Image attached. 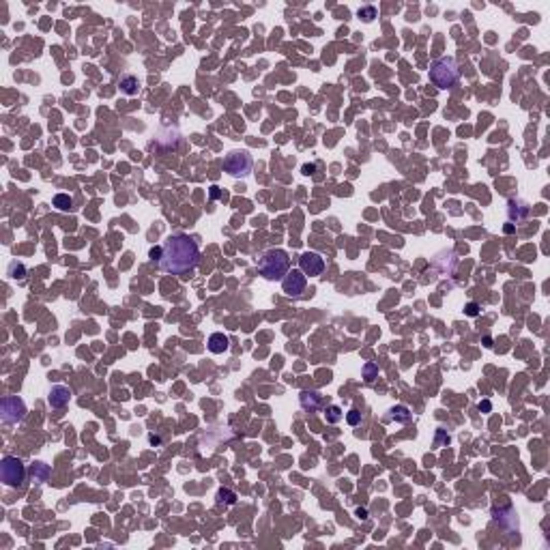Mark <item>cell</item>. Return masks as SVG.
Returning <instances> with one entry per match:
<instances>
[{"label": "cell", "instance_id": "cell-4", "mask_svg": "<svg viewBox=\"0 0 550 550\" xmlns=\"http://www.w3.org/2000/svg\"><path fill=\"white\" fill-rule=\"evenodd\" d=\"M0 477L9 488H17L24 484L26 477V466L19 458L15 456H4L2 462H0Z\"/></svg>", "mask_w": 550, "mask_h": 550}, {"label": "cell", "instance_id": "cell-2", "mask_svg": "<svg viewBox=\"0 0 550 550\" xmlns=\"http://www.w3.org/2000/svg\"><path fill=\"white\" fill-rule=\"evenodd\" d=\"M288 267H290V258L284 249H269L258 260V271L267 280H282L288 273Z\"/></svg>", "mask_w": 550, "mask_h": 550}, {"label": "cell", "instance_id": "cell-15", "mask_svg": "<svg viewBox=\"0 0 550 550\" xmlns=\"http://www.w3.org/2000/svg\"><path fill=\"white\" fill-rule=\"evenodd\" d=\"M118 88H120V91H123L125 95H129V97H133V95H138V88H140V86H138V78H135V76H129V73H127V76L120 78Z\"/></svg>", "mask_w": 550, "mask_h": 550}, {"label": "cell", "instance_id": "cell-27", "mask_svg": "<svg viewBox=\"0 0 550 550\" xmlns=\"http://www.w3.org/2000/svg\"><path fill=\"white\" fill-rule=\"evenodd\" d=\"M490 409H492V406H490V402H488V400H486V402H479V411H484V413H488V411H490Z\"/></svg>", "mask_w": 550, "mask_h": 550}, {"label": "cell", "instance_id": "cell-13", "mask_svg": "<svg viewBox=\"0 0 550 550\" xmlns=\"http://www.w3.org/2000/svg\"><path fill=\"white\" fill-rule=\"evenodd\" d=\"M50 473H52V468L47 466L45 462H35V464L30 466V477H32L35 484H43V481H47Z\"/></svg>", "mask_w": 550, "mask_h": 550}, {"label": "cell", "instance_id": "cell-21", "mask_svg": "<svg viewBox=\"0 0 550 550\" xmlns=\"http://www.w3.org/2000/svg\"><path fill=\"white\" fill-rule=\"evenodd\" d=\"M357 15L363 19V22H372V19L376 17V6H361V9L357 11Z\"/></svg>", "mask_w": 550, "mask_h": 550}, {"label": "cell", "instance_id": "cell-19", "mask_svg": "<svg viewBox=\"0 0 550 550\" xmlns=\"http://www.w3.org/2000/svg\"><path fill=\"white\" fill-rule=\"evenodd\" d=\"M9 275L13 277V280H24L26 277V267L22 262H11L9 264Z\"/></svg>", "mask_w": 550, "mask_h": 550}, {"label": "cell", "instance_id": "cell-30", "mask_svg": "<svg viewBox=\"0 0 550 550\" xmlns=\"http://www.w3.org/2000/svg\"><path fill=\"white\" fill-rule=\"evenodd\" d=\"M148 440H151L153 445H159V443H161V439H159V437H155V434H151V437H148Z\"/></svg>", "mask_w": 550, "mask_h": 550}, {"label": "cell", "instance_id": "cell-18", "mask_svg": "<svg viewBox=\"0 0 550 550\" xmlns=\"http://www.w3.org/2000/svg\"><path fill=\"white\" fill-rule=\"evenodd\" d=\"M361 372H363V378H365V381H368V383H374L376 378H378V365H376V363H372V361H370V363H365Z\"/></svg>", "mask_w": 550, "mask_h": 550}, {"label": "cell", "instance_id": "cell-12", "mask_svg": "<svg viewBox=\"0 0 550 550\" xmlns=\"http://www.w3.org/2000/svg\"><path fill=\"white\" fill-rule=\"evenodd\" d=\"M230 348V339L223 335V333H211V337H209V350L215 352V355H221V352H226Z\"/></svg>", "mask_w": 550, "mask_h": 550}, {"label": "cell", "instance_id": "cell-6", "mask_svg": "<svg viewBox=\"0 0 550 550\" xmlns=\"http://www.w3.org/2000/svg\"><path fill=\"white\" fill-rule=\"evenodd\" d=\"M0 415H2L4 424H17L26 417V404L22 398L17 396H6L0 402Z\"/></svg>", "mask_w": 550, "mask_h": 550}, {"label": "cell", "instance_id": "cell-17", "mask_svg": "<svg viewBox=\"0 0 550 550\" xmlns=\"http://www.w3.org/2000/svg\"><path fill=\"white\" fill-rule=\"evenodd\" d=\"M217 501H220V503H226V505H234L236 494L230 490V488H220V490H217Z\"/></svg>", "mask_w": 550, "mask_h": 550}, {"label": "cell", "instance_id": "cell-10", "mask_svg": "<svg viewBox=\"0 0 550 550\" xmlns=\"http://www.w3.org/2000/svg\"><path fill=\"white\" fill-rule=\"evenodd\" d=\"M529 205L527 202H522V200H509L507 202V217L512 221H522V220H527L529 217Z\"/></svg>", "mask_w": 550, "mask_h": 550}, {"label": "cell", "instance_id": "cell-20", "mask_svg": "<svg viewBox=\"0 0 550 550\" xmlns=\"http://www.w3.org/2000/svg\"><path fill=\"white\" fill-rule=\"evenodd\" d=\"M325 415H327V422H329V424H337L339 419L344 417V413H342V409H339V406L333 404V406H329V409L325 411Z\"/></svg>", "mask_w": 550, "mask_h": 550}, {"label": "cell", "instance_id": "cell-25", "mask_svg": "<svg viewBox=\"0 0 550 550\" xmlns=\"http://www.w3.org/2000/svg\"><path fill=\"white\" fill-rule=\"evenodd\" d=\"M161 254H164V247H153L151 249V258H153V260H161Z\"/></svg>", "mask_w": 550, "mask_h": 550}, {"label": "cell", "instance_id": "cell-16", "mask_svg": "<svg viewBox=\"0 0 550 550\" xmlns=\"http://www.w3.org/2000/svg\"><path fill=\"white\" fill-rule=\"evenodd\" d=\"M54 207H56L58 211H71V207H73L71 196L69 194H56L54 196Z\"/></svg>", "mask_w": 550, "mask_h": 550}, {"label": "cell", "instance_id": "cell-8", "mask_svg": "<svg viewBox=\"0 0 550 550\" xmlns=\"http://www.w3.org/2000/svg\"><path fill=\"white\" fill-rule=\"evenodd\" d=\"M299 269H301L305 275L316 277L325 271V258L316 252H303L301 258H299Z\"/></svg>", "mask_w": 550, "mask_h": 550}, {"label": "cell", "instance_id": "cell-1", "mask_svg": "<svg viewBox=\"0 0 550 550\" xmlns=\"http://www.w3.org/2000/svg\"><path fill=\"white\" fill-rule=\"evenodd\" d=\"M164 254H161V269L172 275L192 273L196 264L200 262V247L189 234H172L164 243Z\"/></svg>", "mask_w": 550, "mask_h": 550}, {"label": "cell", "instance_id": "cell-3", "mask_svg": "<svg viewBox=\"0 0 550 550\" xmlns=\"http://www.w3.org/2000/svg\"><path fill=\"white\" fill-rule=\"evenodd\" d=\"M458 78H460V73H458V67L456 63H453V58H437L432 63L430 67V82L434 86H439V88H451L453 84L458 82Z\"/></svg>", "mask_w": 550, "mask_h": 550}, {"label": "cell", "instance_id": "cell-29", "mask_svg": "<svg viewBox=\"0 0 550 550\" xmlns=\"http://www.w3.org/2000/svg\"><path fill=\"white\" fill-rule=\"evenodd\" d=\"M220 198V187H211V200Z\"/></svg>", "mask_w": 550, "mask_h": 550}, {"label": "cell", "instance_id": "cell-7", "mask_svg": "<svg viewBox=\"0 0 550 550\" xmlns=\"http://www.w3.org/2000/svg\"><path fill=\"white\" fill-rule=\"evenodd\" d=\"M282 288L288 297H299L305 290V273L301 269H293L282 277Z\"/></svg>", "mask_w": 550, "mask_h": 550}, {"label": "cell", "instance_id": "cell-11", "mask_svg": "<svg viewBox=\"0 0 550 550\" xmlns=\"http://www.w3.org/2000/svg\"><path fill=\"white\" fill-rule=\"evenodd\" d=\"M299 402H301V406L305 411H318L323 406V396L318 391H310V389H305L301 391V396H299Z\"/></svg>", "mask_w": 550, "mask_h": 550}, {"label": "cell", "instance_id": "cell-28", "mask_svg": "<svg viewBox=\"0 0 550 550\" xmlns=\"http://www.w3.org/2000/svg\"><path fill=\"white\" fill-rule=\"evenodd\" d=\"M357 518L365 520V518H368V512H365V509H361V507H359V509H357Z\"/></svg>", "mask_w": 550, "mask_h": 550}, {"label": "cell", "instance_id": "cell-22", "mask_svg": "<svg viewBox=\"0 0 550 550\" xmlns=\"http://www.w3.org/2000/svg\"><path fill=\"white\" fill-rule=\"evenodd\" d=\"M346 422H348V426H359L361 424V413L355 411V409L348 411L346 413Z\"/></svg>", "mask_w": 550, "mask_h": 550}, {"label": "cell", "instance_id": "cell-23", "mask_svg": "<svg viewBox=\"0 0 550 550\" xmlns=\"http://www.w3.org/2000/svg\"><path fill=\"white\" fill-rule=\"evenodd\" d=\"M440 445H449V434H445V430H437V440H434V447Z\"/></svg>", "mask_w": 550, "mask_h": 550}, {"label": "cell", "instance_id": "cell-14", "mask_svg": "<svg viewBox=\"0 0 550 550\" xmlns=\"http://www.w3.org/2000/svg\"><path fill=\"white\" fill-rule=\"evenodd\" d=\"M411 417H413V413L409 411V406H402V404L393 406V409L389 411V419L396 422V424H409Z\"/></svg>", "mask_w": 550, "mask_h": 550}, {"label": "cell", "instance_id": "cell-9", "mask_svg": "<svg viewBox=\"0 0 550 550\" xmlns=\"http://www.w3.org/2000/svg\"><path fill=\"white\" fill-rule=\"evenodd\" d=\"M71 400V389L65 385H54L50 393H47V404L50 409H65Z\"/></svg>", "mask_w": 550, "mask_h": 550}, {"label": "cell", "instance_id": "cell-24", "mask_svg": "<svg viewBox=\"0 0 550 550\" xmlns=\"http://www.w3.org/2000/svg\"><path fill=\"white\" fill-rule=\"evenodd\" d=\"M464 314H466V316H471V318H475V316L479 314V305H477V303H473V301H471V303H466V305H464Z\"/></svg>", "mask_w": 550, "mask_h": 550}, {"label": "cell", "instance_id": "cell-26", "mask_svg": "<svg viewBox=\"0 0 550 550\" xmlns=\"http://www.w3.org/2000/svg\"><path fill=\"white\" fill-rule=\"evenodd\" d=\"M314 172H316V166H314V164H305V166H303V174L310 176V174H314Z\"/></svg>", "mask_w": 550, "mask_h": 550}, {"label": "cell", "instance_id": "cell-5", "mask_svg": "<svg viewBox=\"0 0 550 550\" xmlns=\"http://www.w3.org/2000/svg\"><path fill=\"white\" fill-rule=\"evenodd\" d=\"M223 170L232 176H247L252 172V155L247 151H232L223 159Z\"/></svg>", "mask_w": 550, "mask_h": 550}]
</instances>
